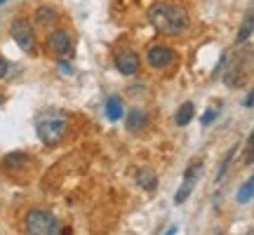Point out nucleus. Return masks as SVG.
<instances>
[{"label": "nucleus", "mask_w": 254, "mask_h": 235, "mask_svg": "<svg viewBox=\"0 0 254 235\" xmlns=\"http://www.w3.org/2000/svg\"><path fill=\"white\" fill-rule=\"evenodd\" d=\"M174 233H177V226H172V228H170V231H167L165 235H174Z\"/></svg>", "instance_id": "b1692460"}, {"label": "nucleus", "mask_w": 254, "mask_h": 235, "mask_svg": "<svg viewBox=\"0 0 254 235\" xmlns=\"http://www.w3.org/2000/svg\"><path fill=\"white\" fill-rule=\"evenodd\" d=\"M68 127H71V120H68V116L62 113V111H43V113L36 118L38 139L45 146L59 144L64 136L68 134Z\"/></svg>", "instance_id": "f03ea898"}, {"label": "nucleus", "mask_w": 254, "mask_h": 235, "mask_svg": "<svg viewBox=\"0 0 254 235\" xmlns=\"http://www.w3.org/2000/svg\"><path fill=\"white\" fill-rule=\"evenodd\" d=\"M9 36L14 38V43H17L26 55H33V52H36V31H33L28 19H24V17L14 19L12 26H9Z\"/></svg>", "instance_id": "20e7f679"}, {"label": "nucleus", "mask_w": 254, "mask_h": 235, "mask_svg": "<svg viewBox=\"0 0 254 235\" xmlns=\"http://www.w3.org/2000/svg\"><path fill=\"white\" fill-rule=\"evenodd\" d=\"M236 148H238V146H233V148H231V151H228V155H226V158H224V163L219 165V172H217V181H221V176H224V174L228 172V165H231V160H233V155H236Z\"/></svg>", "instance_id": "a211bd4d"}, {"label": "nucleus", "mask_w": 254, "mask_h": 235, "mask_svg": "<svg viewBox=\"0 0 254 235\" xmlns=\"http://www.w3.org/2000/svg\"><path fill=\"white\" fill-rule=\"evenodd\" d=\"M217 235H224V233H217Z\"/></svg>", "instance_id": "bb28decb"}, {"label": "nucleus", "mask_w": 254, "mask_h": 235, "mask_svg": "<svg viewBox=\"0 0 254 235\" xmlns=\"http://www.w3.org/2000/svg\"><path fill=\"white\" fill-rule=\"evenodd\" d=\"M7 71H9V63L5 61V59H2V57H0V80H2V78H5V75H7Z\"/></svg>", "instance_id": "4be33fe9"}, {"label": "nucleus", "mask_w": 254, "mask_h": 235, "mask_svg": "<svg viewBox=\"0 0 254 235\" xmlns=\"http://www.w3.org/2000/svg\"><path fill=\"white\" fill-rule=\"evenodd\" d=\"M2 2H5V0H0V5H2Z\"/></svg>", "instance_id": "a878e982"}, {"label": "nucleus", "mask_w": 254, "mask_h": 235, "mask_svg": "<svg viewBox=\"0 0 254 235\" xmlns=\"http://www.w3.org/2000/svg\"><path fill=\"white\" fill-rule=\"evenodd\" d=\"M148 21L163 36H182L189 28L190 17L189 9L177 5V2H158L148 9Z\"/></svg>", "instance_id": "f257e3e1"}, {"label": "nucleus", "mask_w": 254, "mask_h": 235, "mask_svg": "<svg viewBox=\"0 0 254 235\" xmlns=\"http://www.w3.org/2000/svg\"><path fill=\"white\" fill-rule=\"evenodd\" d=\"M193 116H195V106L190 104V101H186V104H182L179 106V111H177V116H174V122L179 127H186L193 120Z\"/></svg>", "instance_id": "ddd939ff"}, {"label": "nucleus", "mask_w": 254, "mask_h": 235, "mask_svg": "<svg viewBox=\"0 0 254 235\" xmlns=\"http://www.w3.org/2000/svg\"><path fill=\"white\" fill-rule=\"evenodd\" d=\"M2 101H5V97H2V94H0V104H2Z\"/></svg>", "instance_id": "393cba45"}, {"label": "nucleus", "mask_w": 254, "mask_h": 235, "mask_svg": "<svg viewBox=\"0 0 254 235\" xmlns=\"http://www.w3.org/2000/svg\"><path fill=\"white\" fill-rule=\"evenodd\" d=\"M146 61H148V66L155 68V71H165V68H170V66L177 61V52L167 45H153L146 52Z\"/></svg>", "instance_id": "39448f33"}, {"label": "nucleus", "mask_w": 254, "mask_h": 235, "mask_svg": "<svg viewBox=\"0 0 254 235\" xmlns=\"http://www.w3.org/2000/svg\"><path fill=\"white\" fill-rule=\"evenodd\" d=\"M136 186L146 193H155L158 190V174L151 167H139L136 170Z\"/></svg>", "instance_id": "6e6552de"}, {"label": "nucleus", "mask_w": 254, "mask_h": 235, "mask_svg": "<svg viewBox=\"0 0 254 235\" xmlns=\"http://www.w3.org/2000/svg\"><path fill=\"white\" fill-rule=\"evenodd\" d=\"M59 71H62L64 75H71V73H73V66H71V63H66L64 59H59Z\"/></svg>", "instance_id": "412c9836"}, {"label": "nucleus", "mask_w": 254, "mask_h": 235, "mask_svg": "<svg viewBox=\"0 0 254 235\" xmlns=\"http://www.w3.org/2000/svg\"><path fill=\"white\" fill-rule=\"evenodd\" d=\"M146 125H148V116H146V111L129 109V113H127V129H129V132H141Z\"/></svg>", "instance_id": "9d476101"}, {"label": "nucleus", "mask_w": 254, "mask_h": 235, "mask_svg": "<svg viewBox=\"0 0 254 235\" xmlns=\"http://www.w3.org/2000/svg\"><path fill=\"white\" fill-rule=\"evenodd\" d=\"M252 144H254V136L250 134V136H247V160H245L247 165H252V158H254V148H252Z\"/></svg>", "instance_id": "aec40b11"}, {"label": "nucleus", "mask_w": 254, "mask_h": 235, "mask_svg": "<svg viewBox=\"0 0 254 235\" xmlns=\"http://www.w3.org/2000/svg\"><path fill=\"white\" fill-rule=\"evenodd\" d=\"M252 198H254V179L250 176V179L245 181V186L238 190V202H240V205H247V202H252Z\"/></svg>", "instance_id": "2eb2a0df"}, {"label": "nucleus", "mask_w": 254, "mask_h": 235, "mask_svg": "<svg viewBox=\"0 0 254 235\" xmlns=\"http://www.w3.org/2000/svg\"><path fill=\"white\" fill-rule=\"evenodd\" d=\"M217 116H219L217 109H209L207 113L202 116V125H209V122H214V120H217Z\"/></svg>", "instance_id": "6ab92c4d"}, {"label": "nucleus", "mask_w": 254, "mask_h": 235, "mask_svg": "<svg viewBox=\"0 0 254 235\" xmlns=\"http://www.w3.org/2000/svg\"><path fill=\"white\" fill-rule=\"evenodd\" d=\"M252 26H254V17H252V12H247V17H245V24L240 26V31H238V43H245V40H250V36H252Z\"/></svg>", "instance_id": "f3484780"}, {"label": "nucleus", "mask_w": 254, "mask_h": 235, "mask_svg": "<svg viewBox=\"0 0 254 235\" xmlns=\"http://www.w3.org/2000/svg\"><path fill=\"white\" fill-rule=\"evenodd\" d=\"M193 186H195V181L193 179H184L182 186H179V190H177V195H174V202H177V205H182L184 200L193 193Z\"/></svg>", "instance_id": "dca6fc26"}, {"label": "nucleus", "mask_w": 254, "mask_h": 235, "mask_svg": "<svg viewBox=\"0 0 254 235\" xmlns=\"http://www.w3.org/2000/svg\"><path fill=\"white\" fill-rule=\"evenodd\" d=\"M247 80V73L243 71V63L236 61V63H231L226 68V73H224V82H226L228 87H243Z\"/></svg>", "instance_id": "1a4fd4ad"}, {"label": "nucleus", "mask_w": 254, "mask_h": 235, "mask_svg": "<svg viewBox=\"0 0 254 235\" xmlns=\"http://www.w3.org/2000/svg\"><path fill=\"white\" fill-rule=\"evenodd\" d=\"M47 45H50V50H52V55H57V59H66L73 50V38H71L68 31L55 28V31L47 36Z\"/></svg>", "instance_id": "423d86ee"}, {"label": "nucleus", "mask_w": 254, "mask_h": 235, "mask_svg": "<svg viewBox=\"0 0 254 235\" xmlns=\"http://www.w3.org/2000/svg\"><path fill=\"white\" fill-rule=\"evenodd\" d=\"M36 21L40 24V26H52L57 21V9L55 7H47V5H43V7L36 9Z\"/></svg>", "instance_id": "4468645a"}, {"label": "nucleus", "mask_w": 254, "mask_h": 235, "mask_svg": "<svg viewBox=\"0 0 254 235\" xmlns=\"http://www.w3.org/2000/svg\"><path fill=\"white\" fill-rule=\"evenodd\" d=\"M123 113H125V106H123L120 97H109V101H106V118L111 122H116V120L123 118Z\"/></svg>", "instance_id": "f8f14e48"}, {"label": "nucleus", "mask_w": 254, "mask_h": 235, "mask_svg": "<svg viewBox=\"0 0 254 235\" xmlns=\"http://www.w3.org/2000/svg\"><path fill=\"white\" fill-rule=\"evenodd\" d=\"M24 228H26V235H62L59 219H57L52 212L40 209V207H33L26 212Z\"/></svg>", "instance_id": "7ed1b4c3"}, {"label": "nucleus", "mask_w": 254, "mask_h": 235, "mask_svg": "<svg viewBox=\"0 0 254 235\" xmlns=\"http://www.w3.org/2000/svg\"><path fill=\"white\" fill-rule=\"evenodd\" d=\"M31 155L26 153H9L5 155V160H2V167L5 170H21V167H31Z\"/></svg>", "instance_id": "9b49d317"}, {"label": "nucleus", "mask_w": 254, "mask_h": 235, "mask_svg": "<svg viewBox=\"0 0 254 235\" xmlns=\"http://www.w3.org/2000/svg\"><path fill=\"white\" fill-rule=\"evenodd\" d=\"M116 68L123 75H136L139 68H141V59L132 47H123V50L116 52Z\"/></svg>", "instance_id": "0eeeda50"}, {"label": "nucleus", "mask_w": 254, "mask_h": 235, "mask_svg": "<svg viewBox=\"0 0 254 235\" xmlns=\"http://www.w3.org/2000/svg\"><path fill=\"white\" fill-rule=\"evenodd\" d=\"M252 101H254V94H252V92H247L245 101H243V104H245V109H252Z\"/></svg>", "instance_id": "5701e85b"}]
</instances>
